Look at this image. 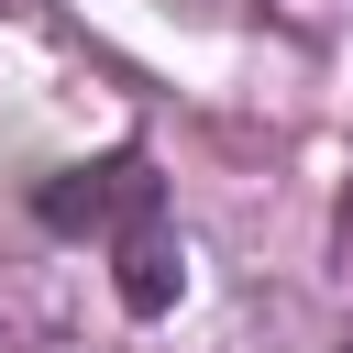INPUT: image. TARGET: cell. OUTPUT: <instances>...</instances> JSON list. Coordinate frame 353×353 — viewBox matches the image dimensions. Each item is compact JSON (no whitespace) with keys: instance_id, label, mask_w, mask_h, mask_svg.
<instances>
[{"instance_id":"obj_1","label":"cell","mask_w":353,"mask_h":353,"mask_svg":"<svg viewBox=\"0 0 353 353\" xmlns=\"http://www.w3.org/2000/svg\"><path fill=\"white\" fill-rule=\"evenodd\" d=\"M143 210H165V176L143 154H99V165H66V176L33 188V221L44 232H121Z\"/></svg>"},{"instance_id":"obj_2","label":"cell","mask_w":353,"mask_h":353,"mask_svg":"<svg viewBox=\"0 0 353 353\" xmlns=\"http://www.w3.org/2000/svg\"><path fill=\"white\" fill-rule=\"evenodd\" d=\"M110 287H121V309H132V320H165V309H176L188 254H176V221H165V210H143V221H121V232H110Z\"/></svg>"}]
</instances>
